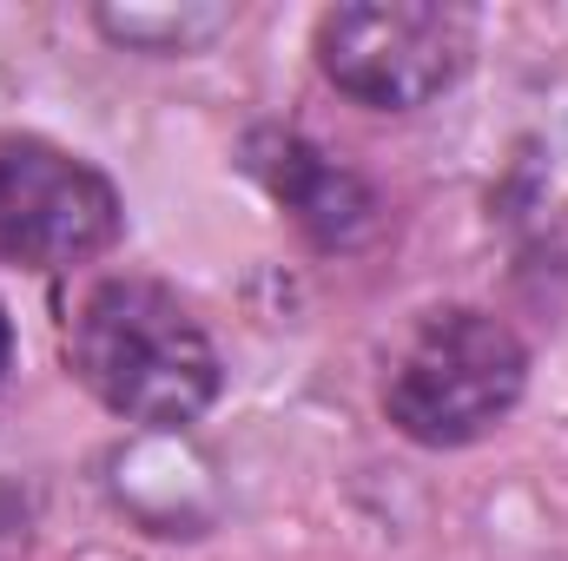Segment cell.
Listing matches in <instances>:
<instances>
[{"mask_svg": "<svg viewBox=\"0 0 568 561\" xmlns=\"http://www.w3.org/2000/svg\"><path fill=\"white\" fill-rule=\"evenodd\" d=\"M67 364L80 384L145 436H179L219 404V350L205 324L159 278H100L67 330Z\"/></svg>", "mask_w": 568, "mask_h": 561, "instance_id": "1", "label": "cell"}, {"mask_svg": "<svg viewBox=\"0 0 568 561\" xmlns=\"http://www.w3.org/2000/svg\"><path fill=\"white\" fill-rule=\"evenodd\" d=\"M7 370H13V324H7V304H0V384H7Z\"/></svg>", "mask_w": 568, "mask_h": 561, "instance_id": "7", "label": "cell"}, {"mask_svg": "<svg viewBox=\"0 0 568 561\" xmlns=\"http://www.w3.org/2000/svg\"><path fill=\"white\" fill-rule=\"evenodd\" d=\"M483 20L456 0H351L311 33L324 80L371 113H417L476 60Z\"/></svg>", "mask_w": 568, "mask_h": 561, "instance_id": "3", "label": "cell"}, {"mask_svg": "<svg viewBox=\"0 0 568 561\" xmlns=\"http://www.w3.org/2000/svg\"><path fill=\"white\" fill-rule=\"evenodd\" d=\"M529 390L523 337L489 310H429L384 384V417L424 449H469L503 429Z\"/></svg>", "mask_w": 568, "mask_h": 561, "instance_id": "2", "label": "cell"}, {"mask_svg": "<svg viewBox=\"0 0 568 561\" xmlns=\"http://www.w3.org/2000/svg\"><path fill=\"white\" fill-rule=\"evenodd\" d=\"M93 27L126 53L172 60V53H205L219 33H232L239 7H225V0H126L120 7L113 0V7H93Z\"/></svg>", "mask_w": 568, "mask_h": 561, "instance_id": "6", "label": "cell"}, {"mask_svg": "<svg viewBox=\"0 0 568 561\" xmlns=\"http://www.w3.org/2000/svg\"><path fill=\"white\" fill-rule=\"evenodd\" d=\"M245 172L272 192V205L291 212V225L317 245V252H357L377 232V192L331 159L324 145H311L291 126H258L245 133Z\"/></svg>", "mask_w": 568, "mask_h": 561, "instance_id": "5", "label": "cell"}, {"mask_svg": "<svg viewBox=\"0 0 568 561\" xmlns=\"http://www.w3.org/2000/svg\"><path fill=\"white\" fill-rule=\"evenodd\" d=\"M126 225V205L113 178L40 140V133H0V258L27 272H73L100 258Z\"/></svg>", "mask_w": 568, "mask_h": 561, "instance_id": "4", "label": "cell"}]
</instances>
